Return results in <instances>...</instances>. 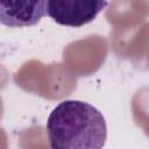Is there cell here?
Here are the masks:
<instances>
[{
	"mask_svg": "<svg viewBox=\"0 0 149 149\" xmlns=\"http://www.w3.org/2000/svg\"><path fill=\"white\" fill-rule=\"evenodd\" d=\"M45 128L52 149H101L107 139L101 112L80 100L59 102L49 114Z\"/></svg>",
	"mask_w": 149,
	"mask_h": 149,
	"instance_id": "obj_1",
	"label": "cell"
},
{
	"mask_svg": "<svg viewBox=\"0 0 149 149\" xmlns=\"http://www.w3.org/2000/svg\"><path fill=\"white\" fill-rule=\"evenodd\" d=\"M107 0H48L47 13L58 24L81 27L106 8Z\"/></svg>",
	"mask_w": 149,
	"mask_h": 149,
	"instance_id": "obj_2",
	"label": "cell"
},
{
	"mask_svg": "<svg viewBox=\"0 0 149 149\" xmlns=\"http://www.w3.org/2000/svg\"><path fill=\"white\" fill-rule=\"evenodd\" d=\"M48 0H0V21L9 28L31 27L47 14Z\"/></svg>",
	"mask_w": 149,
	"mask_h": 149,
	"instance_id": "obj_3",
	"label": "cell"
}]
</instances>
